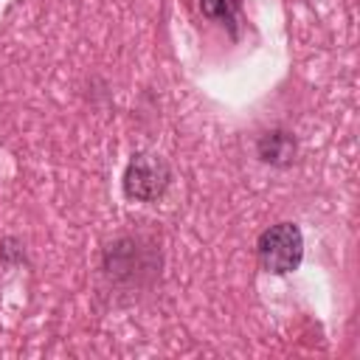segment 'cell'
<instances>
[{
  "label": "cell",
  "mask_w": 360,
  "mask_h": 360,
  "mask_svg": "<svg viewBox=\"0 0 360 360\" xmlns=\"http://www.w3.org/2000/svg\"><path fill=\"white\" fill-rule=\"evenodd\" d=\"M259 262L267 273L287 276L301 267L304 259V233L295 222H276L256 239Z\"/></svg>",
  "instance_id": "1"
},
{
  "label": "cell",
  "mask_w": 360,
  "mask_h": 360,
  "mask_svg": "<svg viewBox=\"0 0 360 360\" xmlns=\"http://www.w3.org/2000/svg\"><path fill=\"white\" fill-rule=\"evenodd\" d=\"M160 267V256L152 245L143 248L138 236H121L104 250V270L115 281L143 284V278L155 276Z\"/></svg>",
  "instance_id": "2"
},
{
  "label": "cell",
  "mask_w": 360,
  "mask_h": 360,
  "mask_svg": "<svg viewBox=\"0 0 360 360\" xmlns=\"http://www.w3.org/2000/svg\"><path fill=\"white\" fill-rule=\"evenodd\" d=\"M172 183V169L160 155L152 152H138L124 169V194L135 202H155L158 197L166 194Z\"/></svg>",
  "instance_id": "3"
},
{
  "label": "cell",
  "mask_w": 360,
  "mask_h": 360,
  "mask_svg": "<svg viewBox=\"0 0 360 360\" xmlns=\"http://www.w3.org/2000/svg\"><path fill=\"white\" fill-rule=\"evenodd\" d=\"M256 155L270 166H290L295 160V138L287 129H267L256 141Z\"/></svg>",
  "instance_id": "4"
},
{
  "label": "cell",
  "mask_w": 360,
  "mask_h": 360,
  "mask_svg": "<svg viewBox=\"0 0 360 360\" xmlns=\"http://www.w3.org/2000/svg\"><path fill=\"white\" fill-rule=\"evenodd\" d=\"M242 0H200V8L205 17L211 20H222V22H231L233 14L239 11Z\"/></svg>",
  "instance_id": "5"
}]
</instances>
